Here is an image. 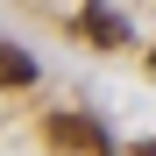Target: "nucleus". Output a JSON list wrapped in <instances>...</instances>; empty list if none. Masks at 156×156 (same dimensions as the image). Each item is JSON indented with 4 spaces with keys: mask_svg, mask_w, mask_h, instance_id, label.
Returning <instances> with one entry per match:
<instances>
[{
    "mask_svg": "<svg viewBox=\"0 0 156 156\" xmlns=\"http://www.w3.org/2000/svg\"><path fill=\"white\" fill-rule=\"evenodd\" d=\"M50 142L57 149H107V128L85 114H50Z\"/></svg>",
    "mask_w": 156,
    "mask_h": 156,
    "instance_id": "nucleus-1",
    "label": "nucleus"
},
{
    "mask_svg": "<svg viewBox=\"0 0 156 156\" xmlns=\"http://www.w3.org/2000/svg\"><path fill=\"white\" fill-rule=\"evenodd\" d=\"M149 71H156V50H149Z\"/></svg>",
    "mask_w": 156,
    "mask_h": 156,
    "instance_id": "nucleus-4",
    "label": "nucleus"
},
{
    "mask_svg": "<svg viewBox=\"0 0 156 156\" xmlns=\"http://www.w3.org/2000/svg\"><path fill=\"white\" fill-rule=\"evenodd\" d=\"M0 85H36V57L21 43H0Z\"/></svg>",
    "mask_w": 156,
    "mask_h": 156,
    "instance_id": "nucleus-3",
    "label": "nucleus"
},
{
    "mask_svg": "<svg viewBox=\"0 0 156 156\" xmlns=\"http://www.w3.org/2000/svg\"><path fill=\"white\" fill-rule=\"evenodd\" d=\"M85 36H92L99 50H121V43H128V21H121L114 7H99V0H92V7H85Z\"/></svg>",
    "mask_w": 156,
    "mask_h": 156,
    "instance_id": "nucleus-2",
    "label": "nucleus"
}]
</instances>
